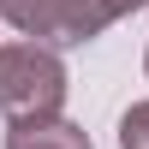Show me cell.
Listing matches in <instances>:
<instances>
[{
  "instance_id": "obj_2",
  "label": "cell",
  "mask_w": 149,
  "mask_h": 149,
  "mask_svg": "<svg viewBox=\"0 0 149 149\" xmlns=\"http://www.w3.org/2000/svg\"><path fill=\"white\" fill-rule=\"evenodd\" d=\"M0 18L24 36H48V42H95L107 30V12L102 0H0Z\"/></svg>"
},
{
  "instance_id": "obj_4",
  "label": "cell",
  "mask_w": 149,
  "mask_h": 149,
  "mask_svg": "<svg viewBox=\"0 0 149 149\" xmlns=\"http://www.w3.org/2000/svg\"><path fill=\"white\" fill-rule=\"evenodd\" d=\"M119 149H149V102H137L119 119Z\"/></svg>"
},
{
  "instance_id": "obj_1",
  "label": "cell",
  "mask_w": 149,
  "mask_h": 149,
  "mask_svg": "<svg viewBox=\"0 0 149 149\" xmlns=\"http://www.w3.org/2000/svg\"><path fill=\"white\" fill-rule=\"evenodd\" d=\"M66 102V66L42 42H6L0 48V113L12 125L30 119H60Z\"/></svg>"
},
{
  "instance_id": "obj_5",
  "label": "cell",
  "mask_w": 149,
  "mask_h": 149,
  "mask_svg": "<svg viewBox=\"0 0 149 149\" xmlns=\"http://www.w3.org/2000/svg\"><path fill=\"white\" fill-rule=\"evenodd\" d=\"M137 6H143V0H102V12H107V24H113V18H131Z\"/></svg>"
},
{
  "instance_id": "obj_6",
  "label": "cell",
  "mask_w": 149,
  "mask_h": 149,
  "mask_svg": "<svg viewBox=\"0 0 149 149\" xmlns=\"http://www.w3.org/2000/svg\"><path fill=\"white\" fill-rule=\"evenodd\" d=\"M143 72H149V54H143Z\"/></svg>"
},
{
  "instance_id": "obj_3",
  "label": "cell",
  "mask_w": 149,
  "mask_h": 149,
  "mask_svg": "<svg viewBox=\"0 0 149 149\" xmlns=\"http://www.w3.org/2000/svg\"><path fill=\"white\" fill-rule=\"evenodd\" d=\"M6 149H90V131L72 119H30L6 131Z\"/></svg>"
}]
</instances>
